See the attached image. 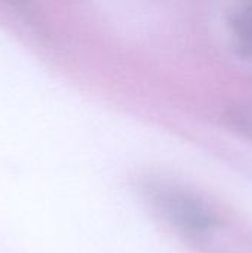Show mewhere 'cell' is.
<instances>
[{
  "label": "cell",
  "mask_w": 252,
  "mask_h": 253,
  "mask_svg": "<svg viewBox=\"0 0 252 253\" xmlns=\"http://www.w3.org/2000/svg\"><path fill=\"white\" fill-rule=\"evenodd\" d=\"M143 190L157 213L193 243H206L221 227L217 209L189 188L153 178L143 184Z\"/></svg>",
  "instance_id": "obj_1"
},
{
  "label": "cell",
  "mask_w": 252,
  "mask_h": 253,
  "mask_svg": "<svg viewBox=\"0 0 252 253\" xmlns=\"http://www.w3.org/2000/svg\"><path fill=\"white\" fill-rule=\"evenodd\" d=\"M230 28L238 53L252 61V3L233 15Z\"/></svg>",
  "instance_id": "obj_2"
},
{
  "label": "cell",
  "mask_w": 252,
  "mask_h": 253,
  "mask_svg": "<svg viewBox=\"0 0 252 253\" xmlns=\"http://www.w3.org/2000/svg\"><path fill=\"white\" fill-rule=\"evenodd\" d=\"M224 125L235 133L252 141V107L251 105H235L224 111Z\"/></svg>",
  "instance_id": "obj_3"
},
{
  "label": "cell",
  "mask_w": 252,
  "mask_h": 253,
  "mask_svg": "<svg viewBox=\"0 0 252 253\" xmlns=\"http://www.w3.org/2000/svg\"><path fill=\"white\" fill-rule=\"evenodd\" d=\"M6 4H9V7L30 27L33 28L37 34L45 36V24L42 22L40 15L37 13V9L34 7V4L31 3V0H1Z\"/></svg>",
  "instance_id": "obj_4"
}]
</instances>
